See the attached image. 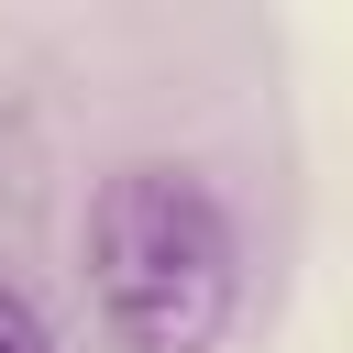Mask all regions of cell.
<instances>
[{
    "instance_id": "cell-1",
    "label": "cell",
    "mask_w": 353,
    "mask_h": 353,
    "mask_svg": "<svg viewBox=\"0 0 353 353\" xmlns=\"http://www.w3.org/2000/svg\"><path fill=\"white\" fill-rule=\"evenodd\" d=\"M88 287L132 353H210L243 287L232 210L188 165H121L88 199Z\"/></svg>"
},
{
    "instance_id": "cell-2",
    "label": "cell",
    "mask_w": 353,
    "mask_h": 353,
    "mask_svg": "<svg viewBox=\"0 0 353 353\" xmlns=\"http://www.w3.org/2000/svg\"><path fill=\"white\" fill-rule=\"evenodd\" d=\"M0 353H55V331H44V309L0 276Z\"/></svg>"
}]
</instances>
